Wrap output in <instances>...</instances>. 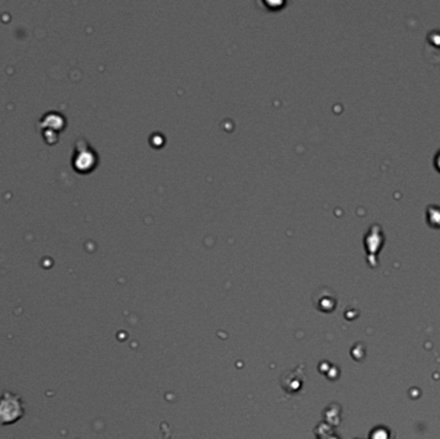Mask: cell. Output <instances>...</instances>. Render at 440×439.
Returning <instances> with one entry per match:
<instances>
[{
	"label": "cell",
	"instance_id": "obj_1",
	"mask_svg": "<svg viewBox=\"0 0 440 439\" xmlns=\"http://www.w3.org/2000/svg\"><path fill=\"white\" fill-rule=\"evenodd\" d=\"M427 219H429L430 226H434L435 228L440 227V208L437 206H431L427 210Z\"/></svg>",
	"mask_w": 440,
	"mask_h": 439
},
{
	"label": "cell",
	"instance_id": "obj_2",
	"mask_svg": "<svg viewBox=\"0 0 440 439\" xmlns=\"http://www.w3.org/2000/svg\"><path fill=\"white\" fill-rule=\"evenodd\" d=\"M434 164H435V167L438 169V171H440V150L437 154V156H435V159H434Z\"/></svg>",
	"mask_w": 440,
	"mask_h": 439
}]
</instances>
